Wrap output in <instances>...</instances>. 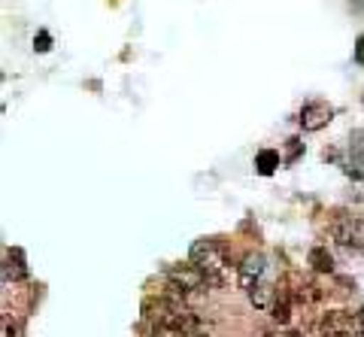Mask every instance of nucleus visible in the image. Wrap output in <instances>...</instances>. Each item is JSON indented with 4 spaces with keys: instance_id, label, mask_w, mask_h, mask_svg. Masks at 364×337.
<instances>
[{
    "instance_id": "obj_10",
    "label": "nucleus",
    "mask_w": 364,
    "mask_h": 337,
    "mask_svg": "<svg viewBox=\"0 0 364 337\" xmlns=\"http://www.w3.org/2000/svg\"><path fill=\"white\" fill-rule=\"evenodd\" d=\"M152 337H191V334H188L186 328H176V325H161V322H155Z\"/></svg>"
},
{
    "instance_id": "obj_9",
    "label": "nucleus",
    "mask_w": 364,
    "mask_h": 337,
    "mask_svg": "<svg viewBox=\"0 0 364 337\" xmlns=\"http://www.w3.org/2000/svg\"><path fill=\"white\" fill-rule=\"evenodd\" d=\"M25 277H28V267L21 264V255H16V262L6 258L4 262V283H9V279H25Z\"/></svg>"
},
{
    "instance_id": "obj_4",
    "label": "nucleus",
    "mask_w": 364,
    "mask_h": 337,
    "mask_svg": "<svg viewBox=\"0 0 364 337\" xmlns=\"http://www.w3.org/2000/svg\"><path fill=\"white\" fill-rule=\"evenodd\" d=\"M331 119H334L331 104H325V100H310V104H304L298 122H301L304 131H322V128L331 125Z\"/></svg>"
},
{
    "instance_id": "obj_13",
    "label": "nucleus",
    "mask_w": 364,
    "mask_h": 337,
    "mask_svg": "<svg viewBox=\"0 0 364 337\" xmlns=\"http://www.w3.org/2000/svg\"><path fill=\"white\" fill-rule=\"evenodd\" d=\"M352 55H355V61H358V64H364V33L358 37V43H355V52H352Z\"/></svg>"
},
{
    "instance_id": "obj_2",
    "label": "nucleus",
    "mask_w": 364,
    "mask_h": 337,
    "mask_svg": "<svg viewBox=\"0 0 364 337\" xmlns=\"http://www.w3.org/2000/svg\"><path fill=\"white\" fill-rule=\"evenodd\" d=\"M331 234L340 246H346L352 252H364V222L355 216H334L331 222Z\"/></svg>"
},
{
    "instance_id": "obj_1",
    "label": "nucleus",
    "mask_w": 364,
    "mask_h": 337,
    "mask_svg": "<svg viewBox=\"0 0 364 337\" xmlns=\"http://www.w3.org/2000/svg\"><path fill=\"white\" fill-rule=\"evenodd\" d=\"M191 264L200 267L203 274H207L210 283H225L228 277H231V262H228V252H225V246L219 240H195L191 243Z\"/></svg>"
},
{
    "instance_id": "obj_12",
    "label": "nucleus",
    "mask_w": 364,
    "mask_h": 337,
    "mask_svg": "<svg viewBox=\"0 0 364 337\" xmlns=\"http://www.w3.org/2000/svg\"><path fill=\"white\" fill-rule=\"evenodd\" d=\"M273 319H279V322L289 319V304L286 301H277V304H273Z\"/></svg>"
},
{
    "instance_id": "obj_6",
    "label": "nucleus",
    "mask_w": 364,
    "mask_h": 337,
    "mask_svg": "<svg viewBox=\"0 0 364 337\" xmlns=\"http://www.w3.org/2000/svg\"><path fill=\"white\" fill-rule=\"evenodd\" d=\"M249 298H252V304L258 310H273V304H277V289H273L267 279H261V283L249 291Z\"/></svg>"
},
{
    "instance_id": "obj_14",
    "label": "nucleus",
    "mask_w": 364,
    "mask_h": 337,
    "mask_svg": "<svg viewBox=\"0 0 364 337\" xmlns=\"http://www.w3.org/2000/svg\"><path fill=\"white\" fill-rule=\"evenodd\" d=\"M4 337H13V331H9V322H4Z\"/></svg>"
},
{
    "instance_id": "obj_7",
    "label": "nucleus",
    "mask_w": 364,
    "mask_h": 337,
    "mask_svg": "<svg viewBox=\"0 0 364 337\" xmlns=\"http://www.w3.org/2000/svg\"><path fill=\"white\" fill-rule=\"evenodd\" d=\"M310 264L316 267L318 274H331L334 271V258H331V252H328L325 246H313L310 250Z\"/></svg>"
},
{
    "instance_id": "obj_8",
    "label": "nucleus",
    "mask_w": 364,
    "mask_h": 337,
    "mask_svg": "<svg viewBox=\"0 0 364 337\" xmlns=\"http://www.w3.org/2000/svg\"><path fill=\"white\" fill-rule=\"evenodd\" d=\"M279 167V152H273V149H261L258 155H255V171L261 173V176H270L273 171Z\"/></svg>"
},
{
    "instance_id": "obj_11",
    "label": "nucleus",
    "mask_w": 364,
    "mask_h": 337,
    "mask_svg": "<svg viewBox=\"0 0 364 337\" xmlns=\"http://www.w3.org/2000/svg\"><path fill=\"white\" fill-rule=\"evenodd\" d=\"M33 49H37V52H49L52 49V37H49V33L40 31L37 37H33Z\"/></svg>"
},
{
    "instance_id": "obj_16",
    "label": "nucleus",
    "mask_w": 364,
    "mask_h": 337,
    "mask_svg": "<svg viewBox=\"0 0 364 337\" xmlns=\"http://www.w3.org/2000/svg\"><path fill=\"white\" fill-rule=\"evenodd\" d=\"M191 337H207V334H191Z\"/></svg>"
},
{
    "instance_id": "obj_5",
    "label": "nucleus",
    "mask_w": 364,
    "mask_h": 337,
    "mask_svg": "<svg viewBox=\"0 0 364 337\" xmlns=\"http://www.w3.org/2000/svg\"><path fill=\"white\" fill-rule=\"evenodd\" d=\"M261 279H264V258L261 255H246L240 271H237V283H240V289L252 291Z\"/></svg>"
},
{
    "instance_id": "obj_3",
    "label": "nucleus",
    "mask_w": 364,
    "mask_h": 337,
    "mask_svg": "<svg viewBox=\"0 0 364 337\" xmlns=\"http://www.w3.org/2000/svg\"><path fill=\"white\" fill-rule=\"evenodd\" d=\"M167 279H170V289H176V291H200L203 286L210 283L207 274L200 271V267L195 264H176V267H170L167 271Z\"/></svg>"
},
{
    "instance_id": "obj_15",
    "label": "nucleus",
    "mask_w": 364,
    "mask_h": 337,
    "mask_svg": "<svg viewBox=\"0 0 364 337\" xmlns=\"http://www.w3.org/2000/svg\"><path fill=\"white\" fill-rule=\"evenodd\" d=\"M352 337H364V328H358V331H355V334H352Z\"/></svg>"
}]
</instances>
